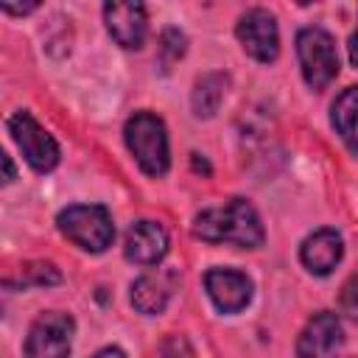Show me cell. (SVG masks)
<instances>
[{"label":"cell","instance_id":"obj_1","mask_svg":"<svg viewBox=\"0 0 358 358\" xmlns=\"http://www.w3.org/2000/svg\"><path fill=\"white\" fill-rule=\"evenodd\" d=\"M193 235L207 243H235L241 249H257L266 238L260 215L246 199H229L224 207L199 213L193 218Z\"/></svg>","mask_w":358,"mask_h":358},{"label":"cell","instance_id":"obj_2","mask_svg":"<svg viewBox=\"0 0 358 358\" xmlns=\"http://www.w3.org/2000/svg\"><path fill=\"white\" fill-rule=\"evenodd\" d=\"M123 137H126V145H129L131 157L137 159V165L148 176H162L168 171V165H171L168 134H165V123L157 115L134 112L126 120Z\"/></svg>","mask_w":358,"mask_h":358},{"label":"cell","instance_id":"obj_3","mask_svg":"<svg viewBox=\"0 0 358 358\" xmlns=\"http://www.w3.org/2000/svg\"><path fill=\"white\" fill-rule=\"evenodd\" d=\"M64 238H70L84 252H103L115 241V224L106 207L101 204H70L56 218Z\"/></svg>","mask_w":358,"mask_h":358},{"label":"cell","instance_id":"obj_4","mask_svg":"<svg viewBox=\"0 0 358 358\" xmlns=\"http://www.w3.org/2000/svg\"><path fill=\"white\" fill-rule=\"evenodd\" d=\"M296 56L310 90H324L338 76V50L324 28H302L296 34Z\"/></svg>","mask_w":358,"mask_h":358},{"label":"cell","instance_id":"obj_5","mask_svg":"<svg viewBox=\"0 0 358 358\" xmlns=\"http://www.w3.org/2000/svg\"><path fill=\"white\" fill-rule=\"evenodd\" d=\"M73 330V319L62 310L36 316L25 338V358H70Z\"/></svg>","mask_w":358,"mask_h":358},{"label":"cell","instance_id":"obj_6","mask_svg":"<svg viewBox=\"0 0 358 358\" xmlns=\"http://www.w3.org/2000/svg\"><path fill=\"white\" fill-rule=\"evenodd\" d=\"M8 134H11V140L17 143V148L22 151L25 162H28L34 171L45 173V171L56 168V162H59V145H56V140L34 120L31 112H17V115H11V117H8Z\"/></svg>","mask_w":358,"mask_h":358},{"label":"cell","instance_id":"obj_7","mask_svg":"<svg viewBox=\"0 0 358 358\" xmlns=\"http://www.w3.org/2000/svg\"><path fill=\"white\" fill-rule=\"evenodd\" d=\"M235 34H238V42L243 45V50L252 59H257L263 64L277 59V53H280V31H277V20H274L271 11L249 8L246 14H241Z\"/></svg>","mask_w":358,"mask_h":358},{"label":"cell","instance_id":"obj_8","mask_svg":"<svg viewBox=\"0 0 358 358\" xmlns=\"http://www.w3.org/2000/svg\"><path fill=\"white\" fill-rule=\"evenodd\" d=\"M341 322L330 310H319L308 319L296 338V358H336L341 350Z\"/></svg>","mask_w":358,"mask_h":358},{"label":"cell","instance_id":"obj_9","mask_svg":"<svg viewBox=\"0 0 358 358\" xmlns=\"http://www.w3.org/2000/svg\"><path fill=\"white\" fill-rule=\"evenodd\" d=\"M204 288L221 313H238L252 302V280L235 268H210Z\"/></svg>","mask_w":358,"mask_h":358},{"label":"cell","instance_id":"obj_10","mask_svg":"<svg viewBox=\"0 0 358 358\" xmlns=\"http://www.w3.org/2000/svg\"><path fill=\"white\" fill-rule=\"evenodd\" d=\"M103 20H106L112 39L120 48H129V50L143 48L145 34H148V17H145L143 3H106Z\"/></svg>","mask_w":358,"mask_h":358},{"label":"cell","instance_id":"obj_11","mask_svg":"<svg viewBox=\"0 0 358 358\" xmlns=\"http://www.w3.org/2000/svg\"><path fill=\"white\" fill-rule=\"evenodd\" d=\"M123 255L137 266H157L168 255V232L157 221H137L126 232Z\"/></svg>","mask_w":358,"mask_h":358},{"label":"cell","instance_id":"obj_12","mask_svg":"<svg viewBox=\"0 0 358 358\" xmlns=\"http://www.w3.org/2000/svg\"><path fill=\"white\" fill-rule=\"evenodd\" d=\"M341 255H344V241H341V235L336 229H327V227L324 229H316L313 235H308L302 241V246H299L302 266L310 274H319V277L330 274L338 266Z\"/></svg>","mask_w":358,"mask_h":358},{"label":"cell","instance_id":"obj_13","mask_svg":"<svg viewBox=\"0 0 358 358\" xmlns=\"http://www.w3.org/2000/svg\"><path fill=\"white\" fill-rule=\"evenodd\" d=\"M171 294H173V274L171 271H151V274H143L131 282V305L145 316L162 313Z\"/></svg>","mask_w":358,"mask_h":358},{"label":"cell","instance_id":"obj_14","mask_svg":"<svg viewBox=\"0 0 358 358\" xmlns=\"http://www.w3.org/2000/svg\"><path fill=\"white\" fill-rule=\"evenodd\" d=\"M330 120H333L336 134L344 140V145L352 154H358V87H347L336 98Z\"/></svg>","mask_w":358,"mask_h":358},{"label":"cell","instance_id":"obj_15","mask_svg":"<svg viewBox=\"0 0 358 358\" xmlns=\"http://www.w3.org/2000/svg\"><path fill=\"white\" fill-rule=\"evenodd\" d=\"M224 92H227V76L224 73H207L196 81L193 87V115L196 117H213L224 101Z\"/></svg>","mask_w":358,"mask_h":358},{"label":"cell","instance_id":"obj_16","mask_svg":"<svg viewBox=\"0 0 358 358\" xmlns=\"http://www.w3.org/2000/svg\"><path fill=\"white\" fill-rule=\"evenodd\" d=\"M185 45H187V39H185V34L179 28H165L162 36H159V59H162V64L168 67L176 59H182Z\"/></svg>","mask_w":358,"mask_h":358},{"label":"cell","instance_id":"obj_17","mask_svg":"<svg viewBox=\"0 0 358 358\" xmlns=\"http://www.w3.org/2000/svg\"><path fill=\"white\" fill-rule=\"evenodd\" d=\"M162 358H193V347L185 336H168L162 341Z\"/></svg>","mask_w":358,"mask_h":358},{"label":"cell","instance_id":"obj_18","mask_svg":"<svg viewBox=\"0 0 358 358\" xmlns=\"http://www.w3.org/2000/svg\"><path fill=\"white\" fill-rule=\"evenodd\" d=\"M347 48H350V62H352V67H358V25H355V31H352Z\"/></svg>","mask_w":358,"mask_h":358},{"label":"cell","instance_id":"obj_19","mask_svg":"<svg viewBox=\"0 0 358 358\" xmlns=\"http://www.w3.org/2000/svg\"><path fill=\"white\" fill-rule=\"evenodd\" d=\"M92 358H126V352H123L120 347H103V350H98Z\"/></svg>","mask_w":358,"mask_h":358},{"label":"cell","instance_id":"obj_20","mask_svg":"<svg viewBox=\"0 0 358 358\" xmlns=\"http://www.w3.org/2000/svg\"><path fill=\"white\" fill-rule=\"evenodd\" d=\"M3 168H6V179H3V182H11V179H14V165H11V157H8V154L3 157Z\"/></svg>","mask_w":358,"mask_h":358}]
</instances>
